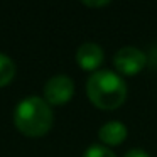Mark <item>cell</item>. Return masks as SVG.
<instances>
[{
  "mask_svg": "<svg viewBox=\"0 0 157 157\" xmlns=\"http://www.w3.org/2000/svg\"><path fill=\"white\" fill-rule=\"evenodd\" d=\"M127 83L120 75L108 69H98L86 81V95L100 110H115L127 100Z\"/></svg>",
  "mask_w": 157,
  "mask_h": 157,
  "instance_id": "obj_1",
  "label": "cell"
},
{
  "mask_svg": "<svg viewBox=\"0 0 157 157\" xmlns=\"http://www.w3.org/2000/svg\"><path fill=\"white\" fill-rule=\"evenodd\" d=\"M54 115L51 105L41 96H29L22 100L14 112V123L25 137L37 139L51 130Z\"/></svg>",
  "mask_w": 157,
  "mask_h": 157,
  "instance_id": "obj_2",
  "label": "cell"
},
{
  "mask_svg": "<svg viewBox=\"0 0 157 157\" xmlns=\"http://www.w3.org/2000/svg\"><path fill=\"white\" fill-rule=\"evenodd\" d=\"M147 64V56L140 49L133 46H125L118 49L117 54L113 56V66L120 75L125 76H133L139 75Z\"/></svg>",
  "mask_w": 157,
  "mask_h": 157,
  "instance_id": "obj_3",
  "label": "cell"
},
{
  "mask_svg": "<svg viewBox=\"0 0 157 157\" xmlns=\"http://www.w3.org/2000/svg\"><path fill=\"white\" fill-rule=\"evenodd\" d=\"M75 83L66 75H56L44 85V100L49 105H64L73 98Z\"/></svg>",
  "mask_w": 157,
  "mask_h": 157,
  "instance_id": "obj_4",
  "label": "cell"
},
{
  "mask_svg": "<svg viewBox=\"0 0 157 157\" xmlns=\"http://www.w3.org/2000/svg\"><path fill=\"white\" fill-rule=\"evenodd\" d=\"M103 59H105V52H103L101 46H98L96 42H83L76 51V63L85 71L96 73L101 66Z\"/></svg>",
  "mask_w": 157,
  "mask_h": 157,
  "instance_id": "obj_5",
  "label": "cell"
},
{
  "mask_svg": "<svg viewBox=\"0 0 157 157\" xmlns=\"http://www.w3.org/2000/svg\"><path fill=\"white\" fill-rule=\"evenodd\" d=\"M127 133H128V130H127V127L123 125L122 122L112 120V122L105 123L103 127H100L98 139L101 140L105 145L113 147V145H120V144L127 139Z\"/></svg>",
  "mask_w": 157,
  "mask_h": 157,
  "instance_id": "obj_6",
  "label": "cell"
},
{
  "mask_svg": "<svg viewBox=\"0 0 157 157\" xmlns=\"http://www.w3.org/2000/svg\"><path fill=\"white\" fill-rule=\"evenodd\" d=\"M15 76V64L9 56L0 52V88L10 85Z\"/></svg>",
  "mask_w": 157,
  "mask_h": 157,
  "instance_id": "obj_7",
  "label": "cell"
},
{
  "mask_svg": "<svg viewBox=\"0 0 157 157\" xmlns=\"http://www.w3.org/2000/svg\"><path fill=\"white\" fill-rule=\"evenodd\" d=\"M83 157H117V155L112 149H106L105 145L95 144V145H90L88 149L85 150Z\"/></svg>",
  "mask_w": 157,
  "mask_h": 157,
  "instance_id": "obj_8",
  "label": "cell"
},
{
  "mask_svg": "<svg viewBox=\"0 0 157 157\" xmlns=\"http://www.w3.org/2000/svg\"><path fill=\"white\" fill-rule=\"evenodd\" d=\"M123 157H150V155L142 149H132V150H128Z\"/></svg>",
  "mask_w": 157,
  "mask_h": 157,
  "instance_id": "obj_9",
  "label": "cell"
},
{
  "mask_svg": "<svg viewBox=\"0 0 157 157\" xmlns=\"http://www.w3.org/2000/svg\"><path fill=\"white\" fill-rule=\"evenodd\" d=\"M83 5H86V7H93V9H98V7H106V5H110L108 0H100V2H91V0H85L83 2Z\"/></svg>",
  "mask_w": 157,
  "mask_h": 157,
  "instance_id": "obj_10",
  "label": "cell"
}]
</instances>
